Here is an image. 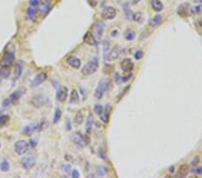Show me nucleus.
Returning a JSON list of instances; mask_svg holds the SVG:
<instances>
[{
  "instance_id": "obj_12",
  "label": "nucleus",
  "mask_w": 202,
  "mask_h": 178,
  "mask_svg": "<svg viewBox=\"0 0 202 178\" xmlns=\"http://www.w3.org/2000/svg\"><path fill=\"white\" fill-rule=\"evenodd\" d=\"M120 67L124 72H131L134 68V63L130 59H124L120 63Z\"/></svg>"
},
{
  "instance_id": "obj_11",
  "label": "nucleus",
  "mask_w": 202,
  "mask_h": 178,
  "mask_svg": "<svg viewBox=\"0 0 202 178\" xmlns=\"http://www.w3.org/2000/svg\"><path fill=\"white\" fill-rule=\"evenodd\" d=\"M67 94H68V89L67 86H61L58 89L57 91V100L60 103H63L66 101L67 97Z\"/></svg>"
},
{
  "instance_id": "obj_21",
  "label": "nucleus",
  "mask_w": 202,
  "mask_h": 178,
  "mask_svg": "<svg viewBox=\"0 0 202 178\" xmlns=\"http://www.w3.org/2000/svg\"><path fill=\"white\" fill-rule=\"evenodd\" d=\"M37 125L35 124H30V125H27L23 128V134L25 135V136H30L36 130H37Z\"/></svg>"
},
{
  "instance_id": "obj_53",
  "label": "nucleus",
  "mask_w": 202,
  "mask_h": 178,
  "mask_svg": "<svg viewBox=\"0 0 202 178\" xmlns=\"http://www.w3.org/2000/svg\"><path fill=\"white\" fill-rule=\"evenodd\" d=\"M135 2H139V1H141V0H134Z\"/></svg>"
},
{
  "instance_id": "obj_39",
  "label": "nucleus",
  "mask_w": 202,
  "mask_h": 178,
  "mask_svg": "<svg viewBox=\"0 0 202 178\" xmlns=\"http://www.w3.org/2000/svg\"><path fill=\"white\" fill-rule=\"evenodd\" d=\"M143 56H144V53H143L142 51H137L135 52V54H134V58H135L137 60L141 59L143 58Z\"/></svg>"
},
{
  "instance_id": "obj_16",
  "label": "nucleus",
  "mask_w": 202,
  "mask_h": 178,
  "mask_svg": "<svg viewBox=\"0 0 202 178\" xmlns=\"http://www.w3.org/2000/svg\"><path fill=\"white\" fill-rule=\"evenodd\" d=\"M67 63L70 66V67H74V68H80V67H81V60L78 59V58H76V57H75V56H69L67 59Z\"/></svg>"
},
{
  "instance_id": "obj_2",
  "label": "nucleus",
  "mask_w": 202,
  "mask_h": 178,
  "mask_svg": "<svg viewBox=\"0 0 202 178\" xmlns=\"http://www.w3.org/2000/svg\"><path fill=\"white\" fill-rule=\"evenodd\" d=\"M108 85H109V82L105 78H102L99 81V83H98V85L95 88V91H94V96H95L96 99L100 100L103 97L105 92L107 91Z\"/></svg>"
},
{
  "instance_id": "obj_42",
  "label": "nucleus",
  "mask_w": 202,
  "mask_h": 178,
  "mask_svg": "<svg viewBox=\"0 0 202 178\" xmlns=\"http://www.w3.org/2000/svg\"><path fill=\"white\" fill-rule=\"evenodd\" d=\"M99 157H100L102 159H103V160L106 159V154H105V152H104L102 149L99 150Z\"/></svg>"
},
{
  "instance_id": "obj_36",
  "label": "nucleus",
  "mask_w": 202,
  "mask_h": 178,
  "mask_svg": "<svg viewBox=\"0 0 202 178\" xmlns=\"http://www.w3.org/2000/svg\"><path fill=\"white\" fill-rule=\"evenodd\" d=\"M61 169H62L63 173L66 174L67 175H69L70 173H71V166L69 165H63L61 166Z\"/></svg>"
},
{
  "instance_id": "obj_30",
  "label": "nucleus",
  "mask_w": 202,
  "mask_h": 178,
  "mask_svg": "<svg viewBox=\"0 0 202 178\" xmlns=\"http://www.w3.org/2000/svg\"><path fill=\"white\" fill-rule=\"evenodd\" d=\"M130 78H131V74H130V76H126V77L124 78V77H120V76L117 73V74H116V77H115V81H116L117 84L119 85V84H121V83L128 81Z\"/></svg>"
},
{
  "instance_id": "obj_52",
  "label": "nucleus",
  "mask_w": 202,
  "mask_h": 178,
  "mask_svg": "<svg viewBox=\"0 0 202 178\" xmlns=\"http://www.w3.org/2000/svg\"><path fill=\"white\" fill-rule=\"evenodd\" d=\"M52 1V0H45V2H47V3H50Z\"/></svg>"
},
{
  "instance_id": "obj_41",
  "label": "nucleus",
  "mask_w": 202,
  "mask_h": 178,
  "mask_svg": "<svg viewBox=\"0 0 202 178\" xmlns=\"http://www.w3.org/2000/svg\"><path fill=\"white\" fill-rule=\"evenodd\" d=\"M39 4H40V1H39V0H30V5H31V7H38Z\"/></svg>"
},
{
  "instance_id": "obj_51",
  "label": "nucleus",
  "mask_w": 202,
  "mask_h": 178,
  "mask_svg": "<svg viewBox=\"0 0 202 178\" xmlns=\"http://www.w3.org/2000/svg\"><path fill=\"white\" fill-rule=\"evenodd\" d=\"M196 2H198V3H199V4H202V0H195Z\"/></svg>"
},
{
  "instance_id": "obj_1",
  "label": "nucleus",
  "mask_w": 202,
  "mask_h": 178,
  "mask_svg": "<svg viewBox=\"0 0 202 178\" xmlns=\"http://www.w3.org/2000/svg\"><path fill=\"white\" fill-rule=\"evenodd\" d=\"M99 67V60L96 57L92 58L81 69V72L84 76H91L95 73Z\"/></svg>"
},
{
  "instance_id": "obj_43",
  "label": "nucleus",
  "mask_w": 202,
  "mask_h": 178,
  "mask_svg": "<svg viewBox=\"0 0 202 178\" xmlns=\"http://www.w3.org/2000/svg\"><path fill=\"white\" fill-rule=\"evenodd\" d=\"M141 16H142V15H141V13H137V14H134L133 15V20L134 21H139V18H141Z\"/></svg>"
},
{
  "instance_id": "obj_18",
  "label": "nucleus",
  "mask_w": 202,
  "mask_h": 178,
  "mask_svg": "<svg viewBox=\"0 0 202 178\" xmlns=\"http://www.w3.org/2000/svg\"><path fill=\"white\" fill-rule=\"evenodd\" d=\"M163 18H164L163 15L160 14L155 15L150 21V26L152 28H155V27L159 26L162 23V22H163Z\"/></svg>"
},
{
  "instance_id": "obj_50",
  "label": "nucleus",
  "mask_w": 202,
  "mask_h": 178,
  "mask_svg": "<svg viewBox=\"0 0 202 178\" xmlns=\"http://www.w3.org/2000/svg\"><path fill=\"white\" fill-rule=\"evenodd\" d=\"M198 24H199L200 27H202V17L200 18V20H199V22H198Z\"/></svg>"
},
{
  "instance_id": "obj_25",
  "label": "nucleus",
  "mask_w": 202,
  "mask_h": 178,
  "mask_svg": "<svg viewBox=\"0 0 202 178\" xmlns=\"http://www.w3.org/2000/svg\"><path fill=\"white\" fill-rule=\"evenodd\" d=\"M104 26H105L104 23H102V22L95 23V24H94V30H95V31H96L98 36H101V35L102 34V31L104 30Z\"/></svg>"
},
{
  "instance_id": "obj_4",
  "label": "nucleus",
  "mask_w": 202,
  "mask_h": 178,
  "mask_svg": "<svg viewBox=\"0 0 202 178\" xmlns=\"http://www.w3.org/2000/svg\"><path fill=\"white\" fill-rule=\"evenodd\" d=\"M71 141L73 143L78 147V148H84L86 144V138L85 136L82 135V133L79 131H75L71 135Z\"/></svg>"
},
{
  "instance_id": "obj_46",
  "label": "nucleus",
  "mask_w": 202,
  "mask_h": 178,
  "mask_svg": "<svg viewBox=\"0 0 202 178\" xmlns=\"http://www.w3.org/2000/svg\"><path fill=\"white\" fill-rule=\"evenodd\" d=\"M130 86H127V87H126V88L124 89V92H123V93H121V94H119V95L118 96V98H119L118 100L121 99V97H123V95H124V94H125L127 93V91H128V90L130 89Z\"/></svg>"
},
{
  "instance_id": "obj_17",
  "label": "nucleus",
  "mask_w": 202,
  "mask_h": 178,
  "mask_svg": "<svg viewBox=\"0 0 202 178\" xmlns=\"http://www.w3.org/2000/svg\"><path fill=\"white\" fill-rule=\"evenodd\" d=\"M83 40H84V42L86 44H88L90 46H94V45L96 44V41H95V38L94 36V34L92 32H90V31H87L84 35V39Z\"/></svg>"
},
{
  "instance_id": "obj_34",
  "label": "nucleus",
  "mask_w": 202,
  "mask_h": 178,
  "mask_svg": "<svg viewBox=\"0 0 202 178\" xmlns=\"http://www.w3.org/2000/svg\"><path fill=\"white\" fill-rule=\"evenodd\" d=\"M0 169H1L2 172H7L10 169V165L9 162L7 160H3L0 164Z\"/></svg>"
},
{
  "instance_id": "obj_3",
  "label": "nucleus",
  "mask_w": 202,
  "mask_h": 178,
  "mask_svg": "<svg viewBox=\"0 0 202 178\" xmlns=\"http://www.w3.org/2000/svg\"><path fill=\"white\" fill-rule=\"evenodd\" d=\"M21 164L24 169H31L36 164V156L33 153H29L22 158Z\"/></svg>"
},
{
  "instance_id": "obj_31",
  "label": "nucleus",
  "mask_w": 202,
  "mask_h": 178,
  "mask_svg": "<svg viewBox=\"0 0 202 178\" xmlns=\"http://www.w3.org/2000/svg\"><path fill=\"white\" fill-rule=\"evenodd\" d=\"M125 39L127 40V41H129V42H130V41H133L134 39H135V37H136V34H135V31H132V30H128L126 32H125Z\"/></svg>"
},
{
  "instance_id": "obj_10",
  "label": "nucleus",
  "mask_w": 202,
  "mask_h": 178,
  "mask_svg": "<svg viewBox=\"0 0 202 178\" xmlns=\"http://www.w3.org/2000/svg\"><path fill=\"white\" fill-rule=\"evenodd\" d=\"M48 78V75L45 72H40L38 75H36V77L33 78L32 82H31V86L32 87H37L39 86H40L42 84H43Z\"/></svg>"
},
{
  "instance_id": "obj_49",
  "label": "nucleus",
  "mask_w": 202,
  "mask_h": 178,
  "mask_svg": "<svg viewBox=\"0 0 202 178\" xmlns=\"http://www.w3.org/2000/svg\"><path fill=\"white\" fill-rule=\"evenodd\" d=\"M170 172H171V173H173V172H174V166H173L170 167Z\"/></svg>"
},
{
  "instance_id": "obj_13",
  "label": "nucleus",
  "mask_w": 202,
  "mask_h": 178,
  "mask_svg": "<svg viewBox=\"0 0 202 178\" xmlns=\"http://www.w3.org/2000/svg\"><path fill=\"white\" fill-rule=\"evenodd\" d=\"M190 4H188V3H183V4L180 5L177 9V14L181 17H187L190 15Z\"/></svg>"
},
{
  "instance_id": "obj_38",
  "label": "nucleus",
  "mask_w": 202,
  "mask_h": 178,
  "mask_svg": "<svg viewBox=\"0 0 202 178\" xmlns=\"http://www.w3.org/2000/svg\"><path fill=\"white\" fill-rule=\"evenodd\" d=\"M8 119H9V116H7V115H1L0 116V126L5 125L7 122Z\"/></svg>"
},
{
  "instance_id": "obj_35",
  "label": "nucleus",
  "mask_w": 202,
  "mask_h": 178,
  "mask_svg": "<svg viewBox=\"0 0 202 178\" xmlns=\"http://www.w3.org/2000/svg\"><path fill=\"white\" fill-rule=\"evenodd\" d=\"M94 113L97 114V115H101L102 114V112H103V106L102 105V104H99V103H97V104H95L94 105Z\"/></svg>"
},
{
  "instance_id": "obj_29",
  "label": "nucleus",
  "mask_w": 202,
  "mask_h": 178,
  "mask_svg": "<svg viewBox=\"0 0 202 178\" xmlns=\"http://www.w3.org/2000/svg\"><path fill=\"white\" fill-rule=\"evenodd\" d=\"M79 101V94L75 89H73L70 94V103H76Z\"/></svg>"
},
{
  "instance_id": "obj_23",
  "label": "nucleus",
  "mask_w": 202,
  "mask_h": 178,
  "mask_svg": "<svg viewBox=\"0 0 202 178\" xmlns=\"http://www.w3.org/2000/svg\"><path fill=\"white\" fill-rule=\"evenodd\" d=\"M23 73V64L21 61H17L15 65V78L18 79L20 78V77L22 76Z\"/></svg>"
},
{
  "instance_id": "obj_7",
  "label": "nucleus",
  "mask_w": 202,
  "mask_h": 178,
  "mask_svg": "<svg viewBox=\"0 0 202 178\" xmlns=\"http://www.w3.org/2000/svg\"><path fill=\"white\" fill-rule=\"evenodd\" d=\"M15 61V55L13 52H6L0 61V65L1 67H10Z\"/></svg>"
},
{
  "instance_id": "obj_24",
  "label": "nucleus",
  "mask_w": 202,
  "mask_h": 178,
  "mask_svg": "<svg viewBox=\"0 0 202 178\" xmlns=\"http://www.w3.org/2000/svg\"><path fill=\"white\" fill-rule=\"evenodd\" d=\"M190 172V167L188 165H182L180 167H179V171H178V174L181 176V177H185L188 175Z\"/></svg>"
},
{
  "instance_id": "obj_6",
  "label": "nucleus",
  "mask_w": 202,
  "mask_h": 178,
  "mask_svg": "<svg viewBox=\"0 0 202 178\" xmlns=\"http://www.w3.org/2000/svg\"><path fill=\"white\" fill-rule=\"evenodd\" d=\"M29 149V144L25 140H18L15 144V151L17 155L23 156L25 153H27Z\"/></svg>"
},
{
  "instance_id": "obj_44",
  "label": "nucleus",
  "mask_w": 202,
  "mask_h": 178,
  "mask_svg": "<svg viewBox=\"0 0 202 178\" xmlns=\"http://www.w3.org/2000/svg\"><path fill=\"white\" fill-rule=\"evenodd\" d=\"M72 177L73 178H78V177H80V174H79V172L77 171V170H73L72 171Z\"/></svg>"
},
{
  "instance_id": "obj_40",
  "label": "nucleus",
  "mask_w": 202,
  "mask_h": 178,
  "mask_svg": "<svg viewBox=\"0 0 202 178\" xmlns=\"http://www.w3.org/2000/svg\"><path fill=\"white\" fill-rule=\"evenodd\" d=\"M104 169V167L103 166H101V167H99V169H98V171H97V173H98V175H101V176H103L106 173H107V169H105L104 171H102Z\"/></svg>"
},
{
  "instance_id": "obj_14",
  "label": "nucleus",
  "mask_w": 202,
  "mask_h": 178,
  "mask_svg": "<svg viewBox=\"0 0 202 178\" xmlns=\"http://www.w3.org/2000/svg\"><path fill=\"white\" fill-rule=\"evenodd\" d=\"M111 113V106L110 104H107V105L105 106V108H103L102 114L100 115L101 121H102V122H104V123H108Z\"/></svg>"
},
{
  "instance_id": "obj_47",
  "label": "nucleus",
  "mask_w": 202,
  "mask_h": 178,
  "mask_svg": "<svg viewBox=\"0 0 202 178\" xmlns=\"http://www.w3.org/2000/svg\"><path fill=\"white\" fill-rule=\"evenodd\" d=\"M29 143L31 144V146L32 148H34V147H36V146H37V141H35L34 139H30Z\"/></svg>"
},
{
  "instance_id": "obj_33",
  "label": "nucleus",
  "mask_w": 202,
  "mask_h": 178,
  "mask_svg": "<svg viewBox=\"0 0 202 178\" xmlns=\"http://www.w3.org/2000/svg\"><path fill=\"white\" fill-rule=\"evenodd\" d=\"M61 115H62V112L59 108H56L55 110V114H54V119H53V123L56 124L59 122L60 118H61Z\"/></svg>"
},
{
  "instance_id": "obj_8",
  "label": "nucleus",
  "mask_w": 202,
  "mask_h": 178,
  "mask_svg": "<svg viewBox=\"0 0 202 178\" xmlns=\"http://www.w3.org/2000/svg\"><path fill=\"white\" fill-rule=\"evenodd\" d=\"M26 93V88L25 87H20L18 89H16L15 92H13L10 96H9V99L11 101V103H16L21 98L22 96L24 95V94Z\"/></svg>"
},
{
  "instance_id": "obj_22",
  "label": "nucleus",
  "mask_w": 202,
  "mask_h": 178,
  "mask_svg": "<svg viewBox=\"0 0 202 178\" xmlns=\"http://www.w3.org/2000/svg\"><path fill=\"white\" fill-rule=\"evenodd\" d=\"M50 10V5L46 2V3H42V4H39L38 6V11L42 14V15H47Z\"/></svg>"
},
{
  "instance_id": "obj_9",
  "label": "nucleus",
  "mask_w": 202,
  "mask_h": 178,
  "mask_svg": "<svg viewBox=\"0 0 202 178\" xmlns=\"http://www.w3.org/2000/svg\"><path fill=\"white\" fill-rule=\"evenodd\" d=\"M117 15V11L112 7H107L102 10V17L104 20H112Z\"/></svg>"
},
{
  "instance_id": "obj_27",
  "label": "nucleus",
  "mask_w": 202,
  "mask_h": 178,
  "mask_svg": "<svg viewBox=\"0 0 202 178\" xmlns=\"http://www.w3.org/2000/svg\"><path fill=\"white\" fill-rule=\"evenodd\" d=\"M10 67H1V69H0V76H1L3 78H8L10 76Z\"/></svg>"
},
{
  "instance_id": "obj_26",
  "label": "nucleus",
  "mask_w": 202,
  "mask_h": 178,
  "mask_svg": "<svg viewBox=\"0 0 202 178\" xmlns=\"http://www.w3.org/2000/svg\"><path fill=\"white\" fill-rule=\"evenodd\" d=\"M94 124V119L92 115H89L88 118L86 119V133L90 134L92 131V127Z\"/></svg>"
},
{
  "instance_id": "obj_54",
  "label": "nucleus",
  "mask_w": 202,
  "mask_h": 178,
  "mask_svg": "<svg viewBox=\"0 0 202 178\" xmlns=\"http://www.w3.org/2000/svg\"><path fill=\"white\" fill-rule=\"evenodd\" d=\"M0 148H1V144H0Z\"/></svg>"
},
{
  "instance_id": "obj_15",
  "label": "nucleus",
  "mask_w": 202,
  "mask_h": 178,
  "mask_svg": "<svg viewBox=\"0 0 202 178\" xmlns=\"http://www.w3.org/2000/svg\"><path fill=\"white\" fill-rule=\"evenodd\" d=\"M119 57V48L118 46H115L112 48V50L108 53L106 59L108 61H114Z\"/></svg>"
},
{
  "instance_id": "obj_28",
  "label": "nucleus",
  "mask_w": 202,
  "mask_h": 178,
  "mask_svg": "<svg viewBox=\"0 0 202 178\" xmlns=\"http://www.w3.org/2000/svg\"><path fill=\"white\" fill-rule=\"evenodd\" d=\"M74 122L76 125H80L82 124L83 122H84V114H82V112H78L75 116V119H74Z\"/></svg>"
},
{
  "instance_id": "obj_48",
  "label": "nucleus",
  "mask_w": 202,
  "mask_h": 178,
  "mask_svg": "<svg viewBox=\"0 0 202 178\" xmlns=\"http://www.w3.org/2000/svg\"><path fill=\"white\" fill-rule=\"evenodd\" d=\"M10 103H11L10 99H9V98H7V99H6V100L4 101V103H3V105L5 106V107H7V106H8V105L10 104Z\"/></svg>"
},
{
  "instance_id": "obj_32",
  "label": "nucleus",
  "mask_w": 202,
  "mask_h": 178,
  "mask_svg": "<svg viewBox=\"0 0 202 178\" xmlns=\"http://www.w3.org/2000/svg\"><path fill=\"white\" fill-rule=\"evenodd\" d=\"M124 11H125V15H126V17L128 18V20H133V15L134 14L131 12L128 4L124 5Z\"/></svg>"
},
{
  "instance_id": "obj_37",
  "label": "nucleus",
  "mask_w": 202,
  "mask_h": 178,
  "mask_svg": "<svg viewBox=\"0 0 202 178\" xmlns=\"http://www.w3.org/2000/svg\"><path fill=\"white\" fill-rule=\"evenodd\" d=\"M201 10V5H198V6H194L191 9H190V13L193 15H198L199 14Z\"/></svg>"
},
{
  "instance_id": "obj_45",
  "label": "nucleus",
  "mask_w": 202,
  "mask_h": 178,
  "mask_svg": "<svg viewBox=\"0 0 202 178\" xmlns=\"http://www.w3.org/2000/svg\"><path fill=\"white\" fill-rule=\"evenodd\" d=\"M192 172L197 174H202V167H196V168L193 169Z\"/></svg>"
},
{
  "instance_id": "obj_19",
  "label": "nucleus",
  "mask_w": 202,
  "mask_h": 178,
  "mask_svg": "<svg viewBox=\"0 0 202 178\" xmlns=\"http://www.w3.org/2000/svg\"><path fill=\"white\" fill-rule=\"evenodd\" d=\"M152 8L154 12H161L162 10L164 9V5L162 3L161 0H152V3H151Z\"/></svg>"
},
{
  "instance_id": "obj_5",
  "label": "nucleus",
  "mask_w": 202,
  "mask_h": 178,
  "mask_svg": "<svg viewBox=\"0 0 202 178\" xmlns=\"http://www.w3.org/2000/svg\"><path fill=\"white\" fill-rule=\"evenodd\" d=\"M47 100H48V98L45 94H38L31 98V103L36 108H40V107H42L43 105H45V103H47Z\"/></svg>"
},
{
  "instance_id": "obj_20",
  "label": "nucleus",
  "mask_w": 202,
  "mask_h": 178,
  "mask_svg": "<svg viewBox=\"0 0 202 178\" xmlns=\"http://www.w3.org/2000/svg\"><path fill=\"white\" fill-rule=\"evenodd\" d=\"M37 13H38L37 7H28L27 12H26V17H27V19L28 20H34V18L37 15Z\"/></svg>"
}]
</instances>
